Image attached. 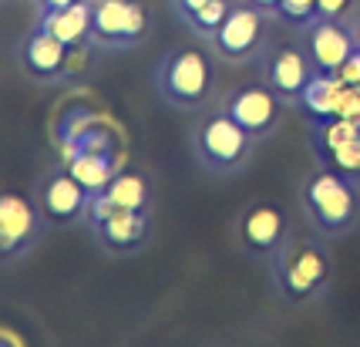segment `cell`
<instances>
[{"label": "cell", "instance_id": "cell-1", "mask_svg": "<svg viewBox=\"0 0 360 347\" xmlns=\"http://www.w3.org/2000/svg\"><path fill=\"white\" fill-rule=\"evenodd\" d=\"M266 273L283 303L307 307L330 294L333 286V253L330 239L320 233H290L276 250L266 256Z\"/></svg>", "mask_w": 360, "mask_h": 347}, {"label": "cell", "instance_id": "cell-2", "mask_svg": "<svg viewBox=\"0 0 360 347\" xmlns=\"http://www.w3.org/2000/svg\"><path fill=\"white\" fill-rule=\"evenodd\" d=\"M300 209L307 213L310 229L327 239H340L360 226V182L320 162L300 182Z\"/></svg>", "mask_w": 360, "mask_h": 347}, {"label": "cell", "instance_id": "cell-3", "mask_svg": "<svg viewBox=\"0 0 360 347\" xmlns=\"http://www.w3.org/2000/svg\"><path fill=\"white\" fill-rule=\"evenodd\" d=\"M188 149L202 172L226 179L250 165L252 152H256V139L222 105H212L188 128Z\"/></svg>", "mask_w": 360, "mask_h": 347}, {"label": "cell", "instance_id": "cell-4", "mask_svg": "<svg viewBox=\"0 0 360 347\" xmlns=\"http://www.w3.org/2000/svg\"><path fill=\"white\" fill-rule=\"evenodd\" d=\"M155 92L172 108H205L212 98V61L199 48H172L155 68Z\"/></svg>", "mask_w": 360, "mask_h": 347}, {"label": "cell", "instance_id": "cell-5", "mask_svg": "<svg viewBox=\"0 0 360 347\" xmlns=\"http://www.w3.org/2000/svg\"><path fill=\"white\" fill-rule=\"evenodd\" d=\"M152 31L145 0H91V48L131 51Z\"/></svg>", "mask_w": 360, "mask_h": 347}, {"label": "cell", "instance_id": "cell-6", "mask_svg": "<svg viewBox=\"0 0 360 347\" xmlns=\"http://www.w3.org/2000/svg\"><path fill=\"white\" fill-rule=\"evenodd\" d=\"M269 20H273V17L263 14L259 7H252L246 0H236L229 17L222 20V27L212 34L209 48L226 64L256 61V58H263V51H266Z\"/></svg>", "mask_w": 360, "mask_h": 347}, {"label": "cell", "instance_id": "cell-7", "mask_svg": "<svg viewBox=\"0 0 360 347\" xmlns=\"http://www.w3.org/2000/svg\"><path fill=\"white\" fill-rule=\"evenodd\" d=\"M31 196L51 229H68V226L84 222V213H88V203H91V192L78 182V175L68 169V162L51 165L37 179Z\"/></svg>", "mask_w": 360, "mask_h": 347}, {"label": "cell", "instance_id": "cell-8", "mask_svg": "<svg viewBox=\"0 0 360 347\" xmlns=\"http://www.w3.org/2000/svg\"><path fill=\"white\" fill-rule=\"evenodd\" d=\"M47 229L51 226L44 222L34 196L11 189L0 192V263H14L34 253Z\"/></svg>", "mask_w": 360, "mask_h": 347}, {"label": "cell", "instance_id": "cell-9", "mask_svg": "<svg viewBox=\"0 0 360 347\" xmlns=\"http://www.w3.org/2000/svg\"><path fill=\"white\" fill-rule=\"evenodd\" d=\"M290 233H293L290 213L276 199H256V203L243 206L239 216H236L239 250L246 253V256H252V260H266Z\"/></svg>", "mask_w": 360, "mask_h": 347}, {"label": "cell", "instance_id": "cell-10", "mask_svg": "<svg viewBox=\"0 0 360 347\" xmlns=\"http://www.w3.org/2000/svg\"><path fill=\"white\" fill-rule=\"evenodd\" d=\"M222 108L233 115L239 125L250 132L256 142L269 139L283 122V111H286V101H283L266 81H246V84H236L233 92H226V98L219 101Z\"/></svg>", "mask_w": 360, "mask_h": 347}, {"label": "cell", "instance_id": "cell-11", "mask_svg": "<svg viewBox=\"0 0 360 347\" xmlns=\"http://www.w3.org/2000/svg\"><path fill=\"white\" fill-rule=\"evenodd\" d=\"M300 48L307 51L316 75H337L340 64L347 61V54L357 48L354 17H347V20L314 17L310 24L300 27Z\"/></svg>", "mask_w": 360, "mask_h": 347}, {"label": "cell", "instance_id": "cell-12", "mask_svg": "<svg viewBox=\"0 0 360 347\" xmlns=\"http://www.w3.org/2000/svg\"><path fill=\"white\" fill-rule=\"evenodd\" d=\"M17 61L24 68V75L34 81H64L71 75L75 48H68L61 37L34 24L17 44Z\"/></svg>", "mask_w": 360, "mask_h": 347}, {"label": "cell", "instance_id": "cell-13", "mask_svg": "<svg viewBox=\"0 0 360 347\" xmlns=\"http://www.w3.org/2000/svg\"><path fill=\"white\" fill-rule=\"evenodd\" d=\"M115 209H152V179L135 165H122L111 175V182L101 192H94L88 213H84V226L101 222L111 216Z\"/></svg>", "mask_w": 360, "mask_h": 347}, {"label": "cell", "instance_id": "cell-14", "mask_svg": "<svg viewBox=\"0 0 360 347\" xmlns=\"http://www.w3.org/2000/svg\"><path fill=\"white\" fill-rule=\"evenodd\" d=\"M94 243L111 256H131L145 250L152 236V209H115L101 222H91Z\"/></svg>", "mask_w": 360, "mask_h": 347}, {"label": "cell", "instance_id": "cell-15", "mask_svg": "<svg viewBox=\"0 0 360 347\" xmlns=\"http://www.w3.org/2000/svg\"><path fill=\"white\" fill-rule=\"evenodd\" d=\"M314 64L307 58V51L297 44H276L273 51L263 54V81L286 105H297V98L303 95V88L314 81Z\"/></svg>", "mask_w": 360, "mask_h": 347}, {"label": "cell", "instance_id": "cell-16", "mask_svg": "<svg viewBox=\"0 0 360 347\" xmlns=\"http://www.w3.org/2000/svg\"><path fill=\"white\" fill-rule=\"evenodd\" d=\"M34 24H41L44 31L61 37L68 48H75V51L91 48V0H78V4L61 7V11L37 14Z\"/></svg>", "mask_w": 360, "mask_h": 347}, {"label": "cell", "instance_id": "cell-17", "mask_svg": "<svg viewBox=\"0 0 360 347\" xmlns=\"http://www.w3.org/2000/svg\"><path fill=\"white\" fill-rule=\"evenodd\" d=\"M64 162H68V169L78 175V182L91 192V196L105 189L111 182V175L122 169V156H118V152H111L105 145L94 149V145H88V142H81L78 152L71 158H64Z\"/></svg>", "mask_w": 360, "mask_h": 347}, {"label": "cell", "instance_id": "cell-18", "mask_svg": "<svg viewBox=\"0 0 360 347\" xmlns=\"http://www.w3.org/2000/svg\"><path fill=\"white\" fill-rule=\"evenodd\" d=\"M344 81L337 75H314V81L303 88V95L297 98V105L310 122H323V118H333L337 108H340V95H344Z\"/></svg>", "mask_w": 360, "mask_h": 347}, {"label": "cell", "instance_id": "cell-19", "mask_svg": "<svg viewBox=\"0 0 360 347\" xmlns=\"http://www.w3.org/2000/svg\"><path fill=\"white\" fill-rule=\"evenodd\" d=\"M310 128H314L310 132V149H314V156L320 162H330L347 142H354L360 135V122H350V118H340V115L323 118V122H310Z\"/></svg>", "mask_w": 360, "mask_h": 347}, {"label": "cell", "instance_id": "cell-20", "mask_svg": "<svg viewBox=\"0 0 360 347\" xmlns=\"http://www.w3.org/2000/svg\"><path fill=\"white\" fill-rule=\"evenodd\" d=\"M236 0H209L205 7H199V11H192L188 17H182L179 24L186 27L192 37H199V41H212V34L222 27V20L229 17V11H233Z\"/></svg>", "mask_w": 360, "mask_h": 347}, {"label": "cell", "instance_id": "cell-21", "mask_svg": "<svg viewBox=\"0 0 360 347\" xmlns=\"http://www.w3.org/2000/svg\"><path fill=\"white\" fill-rule=\"evenodd\" d=\"M316 17V0H280V7H276V20H286V24H293V27H303V24H310Z\"/></svg>", "mask_w": 360, "mask_h": 347}, {"label": "cell", "instance_id": "cell-22", "mask_svg": "<svg viewBox=\"0 0 360 347\" xmlns=\"http://www.w3.org/2000/svg\"><path fill=\"white\" fill-rule=\"evenodd\" d=\"M327 165H333V169H340L344 175H350V179H357L360 182V135L354 139V142H347L337 156L330 158Z\"/></svg>", "mask_w": 360, "mask_h": 347}, {"label": "cell", "instance_id": "cell-23", "mask_svg": "<svg viewBox=\"0 0 360 347\" xmlns=\"http://www.w3.org/2000/svg\"><path fill=\"white\" fill-rule=\"evenodd\" d=\"M357 0H316V17H327V20H347V17L357 14Z\"/></svg>", "mask_w": 360, "mask_h": 347}, {"label": "cell", "instance_id": "cell-24", "mask_svg": "<svg viewBox=\"0 0 360 347\" xmlns=\"http://www.w3.org/2000/svg\"><path fill=\"white\" fill-rule=\"evenodd\" d=\"M337 78L344 81V84H360V48H354L350 54H347V61L340 64V71H337Z\"/></svg>", "mask_w": 360, "mask_h": 347}, {"label": "cell", "instance_id": "cell-25", "mask_svg": "<svg viewBox=\"0 0 360 347\" xmlns=\"http://www.w3.org/2000/svg\"><path fill=\"white\" fill-rule=\"evenodd\" d=\"M205 4H209V0H169V11L182 20V17H188L192 11H199V7H205Z\"/></svg>", "mask_w": 360, "mask_h": 347}, {"label": "cell", "instance_id": "cell-26", "mask_svg": "<svg viewBox=\"0 0 360 347\" xmlns=\"http://www.w3.org/2000/svg\"><path fill=\"white\" fill-rule=\"evenodd\" d=\"M71 4H78V0H34L37 14H47V11H61V7H71Z\"/></svg>", "mask_w": 360, "mask_h": 347}, {"label": "cell", "instance_id": "cell-27", "mask_svg": "<svg viewBox=\"0 0 360 347\" xmlns=\"http://www.w3.org/2000/svg\"><path fill=\"white\" fill-rule=\"evenodd\" d=\"M246 4H252V7H259L263 14L276 17V7H280V0H246Z\"/></svg>", "mask_w": 360, "mask_h": 347}, {"label": "cell", "instance_id": "cell-28", "mask_svg": "<svg viewBox=\"0 0 360 347\" xmlns=\"http://www.w3.org/2000/svg\"><path fill=\"white\" fill-rule=\"evenodd\" d=\"M354 34H357V48H360V7H357V14H354Z\"/></svg>", "mask_w": 360, "mask_h": 347}, {"label": "cell", "instance_id": "cell-29", "mask_svg": "<svg viewBox=\"0 0 360 347\" xmlns=\"http://www.w3.org/2000/svg\"><path fill=\"white\" fill-rule=\"evenodd\" d=\"M354 88H357V95H360V84H354Z\"/></svg>", "mask_w": 360, "mask_h": 347}]
</instances>
